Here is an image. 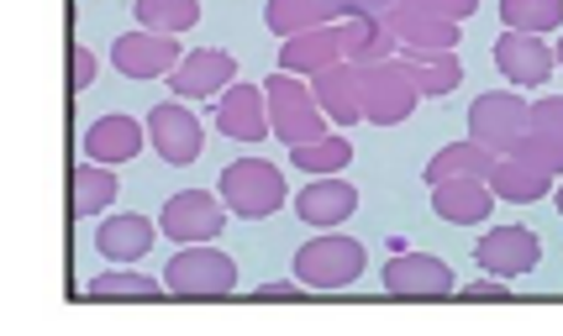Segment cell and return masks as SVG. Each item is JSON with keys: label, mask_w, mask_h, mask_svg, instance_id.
<instances>
[{"label": "cell", "mask_w": 563, "mask_h": 336, "mask_svg": "<svg viewBox=\"0 0 563 336\" xmlns=\"http://www.w3.org/2000/svg\"><path fill=\"white\" fill-rule=\"evenodd\" d=\"M474 258H479V268H485L490 279H521V273L538 268L542 242H538L532 226H495V232L479 237Z\"/></svg>", "instance_id": "11"}, {"label": "cell", "mask_w": 563, "mask_h": 336, "mask_svg": "<svg viewBox=\"0 0 563 336\" xmlns=\"http://www.w3.org/2000/svg\"><path fill=\"white\" fill-rule=\"evenodd\" d=\"M553 58H559V64H563V37H559V48H553Z\"/></svg>", "instance_id": "39"}, {"label": "cell", "mask_w": 563, "mask_h": 336, "mask_svg": "<svg viewBox=\"0 0 563 336\" xmlns=\"http://www.w3.org/2000/svg\"><path fill=\"white\" fill-rule=\"evenodd\" d=\"M290 158H295V168H306V173H338V168L353 164V143L338 137V132H327L317 143L290 147Z\"/></svg>", "instance_id": "30"}, {"label": "cell", "mask_w": 563, "mask_h": 336, "mask_svg": "<svg viewBox=\"0 0 563 336\" xmlns=\"http://www.w3.org/2000/svg\"><path fill=\"white\" fill-rule=\"evenodd\" d=\"M516 158L542 164L548 173H563V137L559 132H538V126H527V137L516 143Z\"/></svg>", "instance_id": "32"}, {"label": "cell", "mask_w": 563, "mask_h": 336, "mask_svg": "<svg viewBox=\"0 0 563 336\" xmlns=\"http://www.w3.org/2000/svg\"><path fill=\"white\" fill-rule=\"evenodd\" d=\"M553 179H559V173H548L542 164H527V158H516V153L495 158V168H490V190H495V200H506V205H532V200H542V194L553 190Z\"/></svg>", "instance_id": "21"}, {"label": "cell", "mask_w": 563, "mask_h": 336, "mask_svg": "<svg viewBox=\"0 0 563 336\" xmlns=\"http://www.w3.org/2000/svg\"><path fill=\"white\" fill-rule=\"evenodd\" d=\"M221 200H227V211L243 221H264L274 216L290 190H285V173L264 158H238V164L221 168Z\"/></svg>", "instance_id": "4"}, {"label": "cell", "mask_w": 563, "mask_h": 336, "mask_svg": "<svg viewBox=\"0 0 563 336\" xmlns=\"http://www.w3.org/2000/svg\"><path fill=\"white\" fill-rule=\"evenodd\" d=\"M179 58L185 53H179V43H174L169 32H147V26H137V32H126V37L111 43V64L126 79H169Z\"/></svg>", "instance_id": "10"}, {"label": "cell", "mask_w": 563, "mask_h": 336, "mask_svg": "<svg viewBox=\"0 0 563 336\" xmlns=\"http://www.w3.org/2000/svg\"><path fill=\"white\" fill-rule=\"evenodd\" d=\"M553 205H559V216H563V190H559V194H553Z\"/></svg>", "instance_id": "38"}, {"label": "cell", "mask_w": 563, "mask_h": 336, "mask_svg": "<svg viewBox=\"0 0 563 336\" xmlns=\"http://www.w3.org/2000/svg\"><path fill=\"white\" fill-rule=\"evenodd\" d=\"M432 211L448 226H479L495 216V190L490 179H442L432 184Z\"/></svg>", "instance_id": "17"}, {"label": "cell", "mask_w": 563, "mask_h": 336, "mask_svg": "<svg viewBox=\"0 0 563 336\" xmlns=\"http://www.w3.org/2000/svg\"><path fill=\"white\" fill-rule=\"evenodd\" d=\"M479 11V0H395L390 11V26H406L417 16H438V22H464Z\"/></svg>", "instance_id": "31"}, {"label": "cell", "mask_w": 563, "mask_h": 336, "mask_svg": "<svg viewBox=\"0 0 563 336\" xmlns=\"http://www.w3.org/2000/svg\"><path fill=\"white\" fill-rule=\"evenodd\" d=\"M500 153H490L485 143H474V137H464V143L453 147H438V158L427 164V184H442V179H490V168Z\"/></svg>", "instance_id": "23"}, {"label": "cell", "mask_w": 563, "mask_h": 336, "mask_svg": "<svg viewBox=\"0 0 563 336\" xmlns=\"http://www.w3.org/2000/svg\"><path fill=\"white\" fill-rule=\"evenodd\" d=\"M495 69L506 85H521V90H532V85H548L553 69H559V58L553 48L532 37V32H506L500 43H495Z\"/></svg>", "instance_id": "12"}, {"label": "cell", "mask_w": 563, "mask_h": 336, "mask_svg": "<svg viewBox=\"0 0 563 336\" xmlns=\"http://www.w3.org/2000/svg\"><path fill=\"white\" fill-rule=\"evenodd\" d=\"M385 289H390L395 300H453L459 279L432 253H400V258L385 264Z\"/></svg>", "instance_id": "8"}, {"label": "cell", "mask_w": 563, "mask_h": 336, "mask_svg": "<svg viewBox=\"0 0 563 336\" xmlns=\"http://www.w3.org/2000/svg\"><path fill=\"white\" fill-rule=\"evenodd\" d=\"M147 143L158 147V158L174 168L196 164L200 147H206V126H200L190 111H185V100H164V105H153L147 111Z\"/></svg>", "instance_id": "9"}, {"label": "cell", "mask_w": 563, "mask_h": 336, "mask_svg": "<svg viewBox=\"0 0 563 336\" xmlns=\"http://www.w3.org/2000/svg\"><path fill=\"white\" fill-rule=\"evenodd\" d=\"M69 200H74V216H100V211H111V200H117V173L106 164H85L74 168V184H69Z\"/></svg>", "instance_id": "25"}, {"label": "cell", "mask_w": 563, "mask_h": 336, "mask_svg": "<svg viewBox=\"0 0 563 336\" xmlns=\"http://www.w3.org/2000/svg\"><path fill=\"white\" fill-rule=\"evenodd\" d=\"M264 100H269V126L274 137L285 147H300V143H317V137H327V111L317 105V96H311V79H300V74H285L274 69L269 79H264Z\"/></svg>", "instance_id": "1"}, {"label": "cell", "mask_w": 563, "mask_h": 336, "mask_svg": "<svg viewBox=\"0 0 563 336\" xmlns=\"http://www.w3.org/2000/svg\"><path fill=\"white\" fill-rule=\"evenodd\" d=\"M453 300H468V305H506L511 289H506V279H474V284H464Z\"/></svg>", "instance_id": "33"}, {"label": "cell", "mask_w": 563, "mask_h": 336, "mask_svg": "<svg viewBox=\"0 0 563 336\" xmlns=\"http://www.w3.org/2000/svg\"><path fill=\"white\" fill-rule=\"evenodd\" d=\"M332 11H338V22H347V16H390L395 0H327Z\"/></svg>", "instance_id": "35"}, {"label": "cell", "mask_w": 563, "mask_h": 336, "mask_svg": "<svg viewBox=\"0 0 563 336\" xmlns=\"http://www.w3.org/2000/svg\"><path fill=\"white\" fill-rule=\"evenodd\" d=\"M164 284H169L174 300H227L238 289V264L211 242H196V247H179L169 258Z\"/></svg>", "instance_id": "3"}, {"label": "cell", "mask_w": 563, "mask_h": 336, "mask_svg": "<svg viewBox=\"0 0 563 336\" xmlns=\"http://www.w3.org/2000/svg\"><path fill=\"white\" fill-rule=\"evenodd\" d=\"M311 96H317V105L327 111L332 126H358L364 121V105H358V64H347V58L311 79Z\"/></svg>", "instance_id": "19"}, {"label": "cell", "mask_w": 563, "mask_h": 336, "mask_svg": "<svg viewBox=\"0 0 563 336\" xmlns=\"http://www.w3.org/2000/svg\"><path fill=\"white\" fill-rule=\"evenodd\" d=\"M153 221L147 216H111L100 221V237H96V253L111 258V264H143L153 253Z\"/></svg>", "instance_id": "22"}, {"label": "cell", "mask_w": 563, "mask_h": 336, "mask_svg": "<svg viewBox=\"0 0 563 336\" xmlns=\"http://www.w3.org/2000/svg\"><path fill=\"white\" fill-rule=\"evenodd\" d=\"M90 300H174L169 284H158V279H147V273H132V268H111V273H96L90 284H85Z\"/></svg>", "instance_id": "26"}, {"label": "cell", "mask_w": 563, "mask_h": 336, "mask_svg": "<svg viewBox=\"0 0 563 336\" xmlns=\"http://www.w3.org/2000/svg\"><path fill=\"white\" fill-rule=\"evenodd\" d=\"M132 11H137V26L147 32H190L200 22V0H132Z\"/></svg>", "instance_id": "27"}, {"label": "cell", "mask_w": 563, "mask_h": 336, "mask_svg": "<svg viewBox=\"0 0 563 336\" xmlns=\"http://www.w3.org/2000/svg\"><path fill=\"white\" fill-rule=\"evenodd\" d=\"M238 79V58L227 48H196L185 53L169 74V90L174 100H211L221 85H232Z\"/></svg>", "instance_id": "13"}, {"label": "cell", "mask_w": 563, "mask_h": 336, "mask_svg": "<svg viewBox=\"0 0 563 336\" xmlns=\"http://www.w3.org/2000/svg\"><path fill=\"white\" fill-rule=\"evenodd\" d=\"M253 300H264V305H290V300H306V284H300V279H295V284H258Z\"/></svg>", "instance_id": "37"}, {"label": "cell", "mask_w": 563, "mask_h": 336, "mask_svg": "<svg viewBox=\"0 0 563 336\" xmlns=\"http://www.w3.org/2000/svg\"><path fill=\"white\" fill-rule=\"evenodd\" d=\"M143 153V121L132 116H96L90 126H85V158L90 164H132Z\"/></svg>", "instance_id": "18"}, {"label": "cell", "mask_w": 563, "mask_h": 336, "mask_svg": "<svg viewBox=\"0 0 563 336\" xmlns=\"http://www.w3.org/2000/svg\"><path fill=\"white\" fill-rule=\"evenodd\" d=\"M411 74H417V90L421 96H453L464 85V64L459 53H427V58H411Z\"/></svg>", "instance_id": "29"}, {"label": "cell", "mask_w": 563, "mask_h": 336, "mask_svg": "<svg viewBox=\"0 0 563 336\" xmlns=\"http://www.w3.org/2000/svg\"><path fill=\"white\" fill-rule=\"evenodd\" d=\"M353 211H358V190L347 179H338V173H317L306 190L295 194V216L306 221V226H321V232L343 226Z\"/></svg>", "instance_id": "15"}, {"label": "cell", "mask_w": 563, "mask_h": 336, "mask_svg": "<svg viewBox=\"0 0 563 336\" xmlns=\"http://www.w3.org/2000/svg\"><path fill=\"white\" fill-rule=\"evenodd\" d=\"M527 126H532V105L516 96V90H490V96H479L468 105V137L474 143H485L490 153H516V143L527 137Z\"/></svg>", "instance_id": "6"}, {"label": "cell", "mask_w": 563, "mask_h": 336, "mask_svg": "<svg viewBox=\"0 0 563 336\" xmlns=\"http://www.w3.org/2000/svg\"><path fill=\"white\" fill-rule=\"evenodd\" d=\"M217 126L227 137H238V143H264V137H274L264 85H227V96L217 100Z\"/></svg>", "instance_id": "14"}, {"label": "cell", "mask_w": 563, "mask_h": 336, "mask_svg": "<svg viewBox=\"0 0 563 336\" xmlns=\"http://www.w3.org/2000/svg\"><path fill=\"white\" fill-rule=\"evenodd\" d=\"M221 226H227V200H221V194H206V190L169 194V205H164V216H158V232L174 237L179 247L217 242Z\"/></svg>", "instance_id": "7"}, {"label": "cell", "mask_w": 563, "mask_h": 336, "mask_svg": "<svg viewBox=\"0 0 563 336\" xmlns=\"http://www.w3.org/2000/svg\"><path fill=\"white\" fill-rule=\"evenodd\" d=\"M332 64H343V32H338V22L311 26V32H300V37H285V43H279V69L285 74L317 79V74L332 69Z\"/></svg>", "instance_id": "16"}, {"label": "cell", "mask_w": 563, "mask_h": 336, "mask_svg": "<svg viewBox=\"0 0 563 336\" xmlns=\"http://www.w3.org/2000/svg\"><path fill=\"white\" fill-rule=\"evenodd\" d=\"M264 22H269L274 37H300V32H311V26H332L338 11H332L327 0H269V5H264Z\"/></svg>", "instance_id": "24"}, {"label": "cell", "mask_w": 563, "mask_h": 336, "mask_svg": "<svg viewBox=\"0 0 563 336\" xmlns=\"http://www.w3.org/2000/svg\"><path fill=\"white\" fill-rule=\"evenodd\" d=\"M417 100H421L417 74H411V64L400 53L358 69V105H364V121H374V126H400L417 111Z\"/></svg>", "instance_id": "2"}, {"label": "cell", "mask_w": 563, "mask_h": 336, "mask_svg": "<svg viewBox=\"0 0 563 336\" xmlns=\"http://www.w3.org/2000/svg\"><path fill=\"white\" fill-rule=\"evenodd\" d=\"M69 74H74V96H79V90H90V85H96V53L90 48H74L69 53Z\"/></svg>", "instance_id": "36"}, {"label": "cell", "mask_w": 563, "mask_h": 336, "mask_svg": "<svg viewBox=\"0 0 563 336\" xmlns=\"http://www.w3.org/2000/svg\"><path fill=\"white\" fill-rule=\"evenodd\" d=\"M338 32H343V58L358 64V69L400 53V37H395L390 16H347V22H338Z\"/></svg>", "instance_id": "20"}, {"label": "cell", "mask_w": 563, "mask_h": 336, "mask_svg": "<svg viewBox=\"0 0 563 336\" xmlns=\"http://www.w3.org/2000/svg\"><path fill=\"white\" fill-rule=\"evenodd\" d=\"M368 268V253L343 232H327V237L306 242L295 253V279L306 289H347L358 273Z\"/></svg>", "instance_id": "5"}, {"label": "cell", "mask_w": 563, "mask_h": 336, "mask_svg": "<svg viewBox=\"0 0 563 336\" xmlns=\"http://www.w3.org/2000/svg\"><path fill=\"white\" fill-rule=\"evenodd\" d=\"M500 16H506V32L548 37L563 26V0H500Z\"/></svg>", "instance_id": "28"}, {"label": "cell", "mask_w": 563, "mask_h": 336, "mask_svg": "<svg viewBox=\"0 0 563 336\" xmlns=\"http://www.w3.org/2000/svg\"><path fill=\"white\" fill-rule=\"evenodd\" d=\"M532 126H538V132H559L563 137V96L532 100Z\"/></svg>", "instance_id": "34"}]
</instances>
